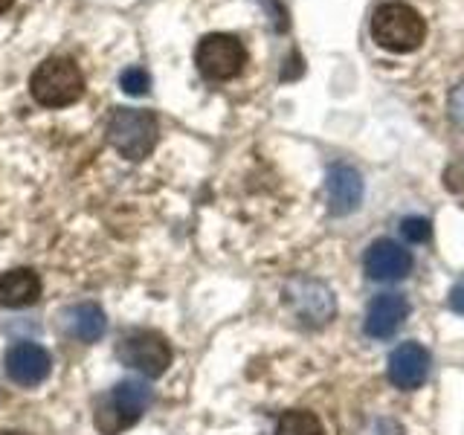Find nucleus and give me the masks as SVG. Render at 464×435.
Wrapping results in <instances>:
<instances>
[{
    "instance_id": "nucleus-1",
    "label": "nucleus",
    "mask_w": 464,
    "mask_h": 435,
    "mask_svg": "<svg viewBox=\"0 0 464 435\" xmlns=\"http://www.w3.org/2000/svg\"><path fill=\"white\" fill-rule=\"evenodd\" d=\"M29 93L44 108H70L84 96V76L72 58H44L29 76Z\"/></svg>"
},
{
    "instance_id": "nucleus-2",
    "label": "nucleus",
    "mask_w": 464,
    "mask_h": 435,
    "mask_svg": "<svg viewBox=\"0 0 464 435\" xmlns=\"http://www.w3.org/2000/svg\"><path fill=\"white\" fill-rule=\"evenodd\" d=\"M149 401L151 392L142 381H120L99 398L93 424L102 435H120L122 430H130L142 418Z\"/></svg>"
},
{
    "instance_id": "nucleus-3",
    "label": "nucleus",
    "mask_w": 464,
    "mask_h": 435,
    "mask_svg": "<svg viewBox=\"0 0 464 435\" xmlns=\"http://www.w3.org/2000/svg\"><path fill=\"white\" fill-rule=\"evenodd\" d=\"M160 128H157V116L151 111L142 108H116L111 113L108 122V142L113 145V151L130 160V163H140L145 160L157 145Z\"/></svg>"
},
{
    "instance_id": "nucleus-4",
    "label": "nucleus",
    "mask_w": 464,
    "mask_h": 435,
    "mask_svg": "<svg viewBox=\"0 0 464 435\" xmlns=\"http://www.w3.org/2000/svg\"><path fill=\"white\" fill-rule=\"evenodd\" d=\"M372 38L389 53H412L427 38L424 18L410 4H383L372 18Z\"/></svg>"
},
{
    "instance_id": "nucleus-5",
    "label": "nucleus",
    "mask_w": 464,
    "mask_h": 435,
    "mask_svg": "<svg viewBox=\"0 0 464 435\" xmlns=\"http://www.w3.org/2000/svg\"><path fill=\"white\" fill-rule=\"evenodd\" d=\"M195 64L203 79L209 82H229L236 79L246 64V50L236 35L209 33L198 41Z\"/></svg>"
},
{
    "instance_id": "nucleus-6",
    "label": "nucleus",
    "mask_w": 464,
    "mask_h": 435,
    "mask_svg": "<svg viewBox=\"0 0 464 435\" xmlns=\"http://www.w3.org/2000/svg\"><path fill=\"white\" fill-rule=\"evenodd\" d=\"M285 302L299 323L308 328H323L337 314L331 287L325 282L308 279V276H299V279H290L285 285Z\"/></svg>"
},
{
    "instance_id": "nucleus-7",
    "label": "nucleus",
    "mask_w": 464,
    "mask_h": 435,
    "mask_svg": "<svg viewBox=\"0 0 464 435\" xmlns=\"http://www.w3.org/2000/svg\"><path fill=\"white\" fill-rule=\"evenodd\" d=\"M120 360L145 377H163L171 366V345L157 331H134L120 343Z\"/></svg>"
},
{
    "instance_id": "nucleus-8",
    "label": "nucleus",
    "mask_w": 464,
    "mask_h": 435,
    "mask_svg": "<svg viewBox=\"0 0 464 435\" xmlns=\"http://www.w3.org/2000/svg\"><path fill=\"white\" fill-rule=\"evenodd\" d=\"M4 362H6L9 381L24 389L41 386L53 372V357L47 348L38 343H26V340L12 343L4 354Z\"/></svg>"
},
{
    "instance_id": "nucleus-9",
    "label": "nucleus",
    "mask_w": 464,
    "mask_h": 435,
    "mask_svg": "<svg viewBox=\"0 0 464 435\" xmlns=\"http://www.w3.org/2000/svg\"><path fill=\"white\" fill-rule=\"evenodd\" d=\"M362 267L372 282H401L412 273V256L392 238H377L362 256Z\"/></svg>"
},
{
    "instance_id": "nucleus-10",
    "label": "nucleus",
    "mask_w": 464,
    "mask_h": 435,
    "mask_svg": "<svg viewBox=\"0 0 464 435\" xmlns=\"http://www.w3.org/2000/svg\"><path fill=\"white\" fill-rule=\"evenodd\" d=\"M432 357L420 343H403L389 357V381L403 392L420 389L430 377Z\"/></svg>"
},
{
    "instance_id": "nucleus-11",
    "label": "nucleus",
    "mask_w": 464,
    "mask_h": 435,
    "mask_svg": "<svg viewBox=\"0 0 464 435\" xmlns=\"http://www.w3.org/2000/svg\"><path fill=\"white\" fill-rule=\"evenodd\" d=\"M406 316H410V302L403 294L374 296L366 311V334L374 340H389L403 325Z\"/></svg>"
},
{
    "instance_id": "nucleus-12",
    "label": "nucleus",
    "mask_w": 464,
    "mask_h": 435,
    "mask_svg": "<svg viewBox=\"0 0 464 435\" xmlns=\"http://www.w3.org/2000/svg\"><path fill=\"white\" fill-rule=\"evenodd\" d=\"M328 203L334 215H352L362 200V178L354 166H331L328 169Z\"/></svg>"
},
{
    "instance_id": "nucleus-13",
    "label": "nucleus",
    "mask_w": 464,
    "mask_h": 435,
    "mask_svg": "<svg viewBox=\"0 0 464 435\" xmlns=\"http://www.w3.org/2000/svg\"><path fill=\"white\" fill-rule=\"evenodd\" d=\"M41 299V279L35 270L14 267L0 273V304L9 311H21Z\"/></svg>"
},
{
    "instance_id": "nucleus-14",
    "label": "nucleus",
    "mask_w": 464,
    "mask_h": 435,
    "mask_svg": "<svg viewBox=\"0 0 464 435\" xmlns=\"http://www.w3.org/2000/svg\"><path fill=\"white\" fill-rule=\"evenodd\" d=\"M62 325L67 331V337L79 340V343H96L102 334H105L108 319L96 302H79V304L64 308Z\"/></svg>"
},
{
    "instance_id": "nucleus-15",
    "label": "nucleus",
    "mask_w": 464,
    "mask_h": 435,
    "mask_svg": "<svg viewBox=\"0 0 464 435\" xmlns=\"http://www.w3.org/2000/svg\"><path fill=\"white\" fill-rule=\"evenodd\" d=\"M276 435H325L323 420L308 410H290L276 424Z\"/></svg>"
},
{
    "instance_id": "nucleus-16",
    "label": "nucleus",
    "mask_w": 464,
    "mask_h": 435,
    "mask_svg": "<svg viewBox=\"0 0 464 435\" xmlns=\"http://www.w3.org/2000/svg\"><path fill=\"white\" fill-rule=\"evenodd\" d=\"M120 87L128 96H145L151 87V76L142 67H128L120 76Z\"/></svg>"
},
{
    "instance_id": "nucleus-17",
    "label": "nucleus",
    "mask_w": 464,
    "mask_h": 435,
    "mask_svg": "<svg viewBox=\"0 0 464 435\" xmlns=\"http://www.w3.org/2000/svg\"><path fill=\"white\" fill-rule=\"evenodd\" d=\"M401 232H403V238L410 244H424L432 236V224L427 221V218H418V215L415 218H403Z\"/></svg>"
},
{
    "instance_id": "nucleus-18",
    "label": "nucleus",
    "mask_w": 464,
    "mask_h": 435,
    "mask_svg": "<svg viewBox=\"0 0 464 435\" xmlns=\"http://www.w3.org/2000/svg\"><path fill=\"white\" fill-rule=\"evenodd\" d=\"M258 4L265 6V12L270 14L276 33H285V29H287V9L279 4V0H258Z\"/></svg>"
},
{
    "instance_id": "nucleus-19",
    "label": "nucleus",
    "mask_w": 464,
    "mask_h": 435,
    "mask_svg": "<svg viewBox=\"0 0 464 435\" xmlns=\"http://www.w3.org/2000/svg\"><path fill=\"white\" fill-rule=\"evenodd\" d=\"M450 120L464 130V84L450 93Z\"/></svg>"
},
{
    "instance_id": "nucleus-20",
    "label": "nucleus",
    "mask_w": 464,
    "mask_h": 435,
    "mask_svg": "<svg viewBox=\"0 0 464 435\" xmlns=\"http://www.w3.org/2000/svg\"><path fill=\"white\" fill-rule=\"evenodd\" d=\"M450 308H453L456 314H464V282L450 294Z\"/></svg>"
},
{
    "instance_id": "nucleus-21",
    "label": "nucleus",
    "mask_w": 464,
    "mask_h": 435,
    "mask_svg": "<svg viewBox=\"0 0 464 435\" xmlns=\"http://www.w3.org/2000/svg\"><path fill=\"white\" fill-rule=\"evenodd\" d=\"M12 4H14V0H0V14H6L12 9Z\"/></svg>"
},
{
    "instance_id": "nucleus-22",
    "label": "nucleus",
    "mask_w": 464,
    "mask_h": 435,
    "mask_svg": "<svg viewBox=\"0 0 464 435\" xmlns=\"http://www.w3.org/2000/svg\"><path fill=\"white\" fill-rule=\"evenodd\" d=\"M0 435H26V432H18V430H6V432H0Z\"/></svg>"
}]
</instances>
